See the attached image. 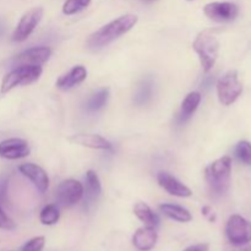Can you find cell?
Returning <instances> with one entry per match:
<instances>
[{
    "label": "cell",
    "instance_id": "obj_1",
    "mask_svg": "<svg viewBox=\"0 0 251 251\" xmlns=\"http://www.w3.org/2000/svg\"><path fill=\"white\" fill-rule=\"evenodd\" d=\"M137 21L139 19L134 14H125L117 17L109 24L104 25L100 29L90 34L86 41V48L92 51L104 48L115 39L120 38L123 34H126L127 32L131 31L136 26Z\"/></svg>",
    "mask_w": 251,
    "mask_h": 251
},
{
    "label": "cell",
    "instance_id": "obj_2",
    "mask_svg": "<svg viewBox=\"0 0 251 251\" xmlns=\"http://www.w3.org/2000/svg\"><path fill=\"white\" fill-rule=\"evenodd\" d=\"M230 173L232 158L228 156L216 159L205 169V178L211 191L216 196H223L227 194L230 184Z\"/></svg>",
    "mask_w": 251,
    "mask_h": 251
},
{
    "label": "cell",
    "instance_id": "obj_3",
    "mask_svg": "<svg viewBox=\"0 0 251 251\" xmlns=\"http://www.w3.org/2000/svg\"><path fill=\"white\" fill-rule=\"evenodd\" d=\"M193 49L200 59L203 73H210L215 66L220 53V42L217 37L212 32H200L193 42Z\"/></svg>",
    "mask_w": 251,
    "mask_h": 251
},
{
    "label": "cell",
    "instance_id": "obj_4",
    "mask_svg": "<svg viewBox=\"0 0 251 251\" xmlns=\"http://www.w3.org/2000/svg\"><path fill=\"white\" fill-rule=\"evenodd\" d=\"M43 69L41 65H20L15 66L10 73L4 76L0 86L2 95L10 92L19 86H27L36 82L42 76Z\"/></svg>",
    "mask_w": 251,
    "mask_h": 251
},
{
    "label": "cell",
    "instance_id": "obj_5",
    "mask_svg": "<svg viewBox=\"0 0 251 251\" xmlns=\"http://www.w3.org/2000/svg\"><path fill=\"white\" fill-rule=\"evenodd\" d=\"M243 92V83L237 71L225 74L217 82L218 100L223 105H230L240 97Z\"/></svg>",
    "mask_w": 251,
    "mask_h": 251
},
{
    "label": "cell",
    "instance_id": "obj_6",
    "mask_svg": "<svg viewBox=\"0 0 251 251\" xmlns=\"http://www.w3.org/2000/svg\"><path fill=\"white\" fill-rule=\"evenodd\" d=\"M226 234L233 245H247L251 243V223L239 215L230 216L226 226Z\"/></svg>",
    "mask_w": 251,
    "mask_h": 251
},
{
    "label": "cell",
    "instance_id": "obj_7",
    "mask_svg": "<svg viewBox=\"0 0 251 251\" xmlns=\"http://www.w3.org/2000/svg\"><path fill=\"white\" fill-rule=\"evenodd\" d=\"M43 14L44 10L41 6L32 7L28 11L25 12L21 19H20L14 33H12V41L17 42V43L26 41L39 25L42 17H43Z\"/></svg>",
    "mask_w": 251,
    "mask_h": 251
},
{
    "label": "cell",
    "instance_id": "obj_8",
    "mask_svg": "<svg viewBox=\"0 0 251 251\" xmlns=\"http://www.w3.org/2000/svg\"><path fill=\"white\" fill-rule=\"evenodd\" d=\"M85 194L83 185L75 179H66L58 185L56 199L58 202L64 207H71L81 201Z\"/></svg>",
    "mask_w": 251,
    "mask_h": 251
},
{
    "label": "cell",
    "instance_id": "obj_9",
    "mask_svg": "<svg viewBox=\"0 0 251 251\" xmlns=\"http://www.w3.org/2000/svg\"><path fill=\"white\" fill-rule=\"evenodd\" d=\"M203 14L215 22H230L239 14V9L234 2L213 1L203 6Z\"/></svg>",
    "mask_w": 251,
    "mask_h": 251
},
{
    "label": "cell",
    "instance_id": "obj_10",
    "mask_svg": "<svg viewBox=\"0 0 251 251\" xmlns=\"http://www.w3.org/2000/svg\"><path fill=\"white\" fill-rule=\"evenodd\" d=\"M53 54V50L49 47H33L28 48L16 55L12 60L14 66L20 65H43L46 61L49 60V58Z\"/></svg>",
    "mask_w": 251,
    "mask_h": 251
},
{
    "label": "cell",
    "instance_id": "obj_11",
    "mask_svg": "<svg viewBox=\"0 0 251 251\" xmlns=\"http://www.w3.org/2000/svg\"><path fill=\"white\" fill-rule=\"evenodd\" d=\"M31 152L29 145L26 140L19 139V137H12L6 139L0 142V157L10 161L15 159L25 158Z\"/></svg>",
    "mask_w": 251,
    "mask_h": 251
},
{
    "label": "cell",
    "instance_id": "obj_12",
    "mask_svg": "<svg viewBox=\"0 0 251 251\" xmlns=\"http://www.w3.org/2000/svg\"><path fill=\"white\" fill-rule=\"evenodd\" d=\"M157 181H158V185L163 189L164 191H167L171 195L176 196V198H190L193 195V191L190 188L185 185V184L181 183L180 180L176 178V176H172L171 173H167V172H159L157 174Z\"/></svg>",
    "mask_w": 251,
    "mask_h": 251
},
{
    "label": "cell",
    "instance_id": "obj_13",
    "mask_svg": "<svg viewBox=\"0 0 251 251\" xmlns=\"http://www.w3.org/2000/svg\"><path fill=\"white\" fill-rule=\"evenodd\" d=\"M20 173L33 183L39 193H46L49 188V178L42 167L34 163H24L19 167Z\"/></svg>",
    "mask_w": 251,
    "mask_h": 251
},
{
    "label": "cell",
    "instance_id": "obj_14",
    "mask_svg": "<svg viewBox=\"0 0 251 251\" xmlns=\"http://www.w3.org/2000/svg\"><path fill=\"white\" fill-rule=\"evenodd\" d=\"M69 141L74 145L92 150H102V151L112 150V144L97 134H76L69 137Z\"/></svg>",
    "mask_w": 251,
    "mask_h": 251
},
{
    "label": "cell",
    "instance_id": "obj_15",
    "mask_svg": "<svg viewBox=\"0 0 251 251\" xmlns=\"http://www.w3.org/2000/svg\"><path fill=\"white\" fill-rule=\"evenodd\" d=\"M86 78H87V69L82 65H76L73 69H70L68 73L61 75L56 80L55 86L59 90L66 91L82 83Z\"/></svg>",
    "mask_w": 251,
    "mask_h": 251
},
{
    "label": "cell",
    "instance_id": "obj_16",
    "mask_svg": "<svg viewBox=\"0 0 251 251\" xmlns=\"http://www.w3.org/2000/svg\"><path fill=\"white\" fill-rule=\"evenodd\" d=\"M158 235L154 228L151 227H142L135 232L134 237H132V244L140 251H150L154 248L156 245Z\"/></svg>",
    "mask_w": 251,
    "mask_h": 251
},
{
    "label": "cell",
    "instance_id": "obj_17",
    "mask_svg": "<svg viewBox=\"0 0 251 251\" xmlns=\"http://www.w3.org/2000/svg\"><path fill=\"white\" fill-rule=\"evenodd\" d=\"M201 100V93L200 92H190L181 102V107H180V112H179V122L180 123H185L193 117L194 113L198 110L199 105H200Z\"/></svg>",
    "mask_w": 251,
    "mask_h": 251
},
{
    "label": "cell",
    "instance_id": "obj_18",
    "mask_svg": "<svg viewBox=\"0 0 251 251\" xmlns=\"http://www.w3.org/2000/svg\"><path fill=\"white\" fill-rule=\"evenodd\" d=\"M159 210L171 220L176 221L180 223H188L193 221V216H191L190 211L186 210L183 206L176 205V203H162L159 206Z\"/></svg>",
    "mask_w": 251,
    "mask_h": 251
},
{
    "label": "cell",
    "instance_id": "obj_19",
    "mask_svg": "<svg viewBox=\"0 0 251 251\" xmlns=\"http://www.w3.org/2000/svg\"><path fill=\"white\" fill-rule=\"evenodd\" d=\"M153 81L151 77L141 80L137 85L134 96V103L139 107L147 104L153 97Z\"/></svg>",
    "mask_w": 251,
    "mask_h": 251
},
{
    "label": "cell",
    "instance_id": "obj_20",
    "mask_svg": "<svg viewBox=\"0 0 251 251\" xmlns=\"http://www.w3.org/2000/svg\"><path fill=\"white\" fill-rule=\"evenodd\" d=\"M134 213L146 227L156 228L159 225V217L147 203L137 202L134 205Z\"/></svg>",
    "mask_w": 251,
    "mask_h": 251
},
{
    "label": "cell",
    "instance_id": "obj_21",
    "mask_svg": "<svg viewBox=\"0 0 251 251\" xmlns=\"http://www.w3.org/2000/svg\"><path fill=\"white\" fill-rule=\"evenodd\" d=\"M86 194H87L88 200H96L102 193V185L98 178L97 173L95 171L86 172Z\"/></svg>",
    "mask_w": 251,
    "mask_h": 251
},
{
    "label": "cell",
    "instance_id": "obj_22",
    "mask_svg": "<svg viewBox=\"0 0 251 251\" xmlns=\"http://www.w3.org/2000/svg\"><path fill=\"white\" fill-rule=\"evenodd\" d=\"M109 88H100L97 92L93 93L90 98H88L87 103H86V108L90 112H98L102 109L105 104H107L108 100H109Z\"/></svg>",
    "mask_w": 251,
    "mask_h": 251
},
{
    "label": "cell",
    "instance_id": "obj_23",
    "mask_svg": "<svg viewBox=\"0 0 251 251\" xmlns=\"http://www.w3.org/2000/svg\"><path fill=\"white\" fill-rule=\"evenodd\" d=\"M60 218V212L56 205H47L42 208L39 213V221L44 226H53L58 223Z\"/></svg>",
    "mask_w": 251,
    "mask_h": 251
},
{
    "label": "cell",
    "instance_id": "obj_24",
    "mask_svg": "<svg viewBox=\"0 0 251 251\" xmlns=\"http://www.w3.org/2000/svg\"><path fill=\"white\" fill-rule=\"evenodd\" d=\"M91 2H92V0H66L63 4L61 11L64 15L71 16V15H75L85 10L86 7L90 6Z\"/></svg>",
    "mask_w": 251,
    "mask_h": 251
},
{
    "label": "cell",
    "instance_id": "obj_25",
    "mask_svg": "<svg viewBox=\"0 0 251 251\" xmlns=\"http://www.w3.org/2000/svg\"><path fill=\"white\" fill-rule=\"evenodd\" d=\"M234 153L238 161L242 162L245 166H251V144L249 141L238 142Z\"/></svg>",
    "mask_w": 251,
    "mask_h": 251
},
{
    "label": "cell",
    "instance_id": "obj_26",
    "mask_svg": "<svg viewBox=\"0 0 251 251\" xmlns=\"http://www.w3.org/2000/svg\"><path fill=\"white\" fill-rule=\"evenodd\" d=\"M46 244L44 237H34L22 247V251H42Z\"/></svg>",
    "mask_w": 251,
    "mask_h": 251
},
{
    "label": "cell",
    "instance_id": "obj_27",
    "mask_svg": "<svg viewBox=\"0 0 251 251\" xmlns=\"http://www.w3.org/2000/svg\"><path fill=\"white\" fill-rule=\"evenodd\" d=\"M15 227H16L15 222L4 212V210L1 208V205H0V229L12 230L15 229Z\"/></svg>",
    "mask_w": 251,
    "mask_h": 251
},
{
    "label": "cell",
    "instance_id": "obj_28",
    "mask_svg": "<svg viewBox=\"0 0 251 251\" xmlns=\"http://www.w3.org/2000/svg\"><path fill=\"white\" fill-rule=\"evenodd\" d=\"M201 212H202V215L205 216L207 220H210L211 222H215L216 221V215L210 206H203V207L201 208Z\"/></svg>",
    "mask_w": 251,
    "mask_h": 251
},
{
    "label": "cell",
    "instance_id": "obj_29",
    "mask_svg": "<svg viewBox=\"0 0 251 251\" xmlns=\"http://www.w3.org/2000/svg\"><path fill=\"white\" fill-rule=\"evenodd\" d=\"M208 244L206 243H202V244H196V245H191V247L186 248L184 251H208Z\"/></svg>",
    "mask_w": 251,
    "mask_h": 251
},
{
    "label": "cell",
    "instance_id": "obj_30",
    "mask_svg": "<svg viewBox=\"0 0 251 251\" xmlns=\"http://www.w3.org/2000/svg\"><path fill=\"white\" fill-rule=\"evenodd\" d=\"M2 33H4V24L0 21V36H1Z\"/></svg>",
    "mask_w": 251,
    "mask_h": 251
},
{
    "label": "cell",
    "instance_id": "obj_31",
    "mask_svg": "<svg viewBox=\"0 0 251 251\" xmlns=\"http://www.w3.org/2000/svg\"><path fill=\"white\" fill-rule=\"evenodd\" d=\"M188 1H194V0H188Z\"/></svg>",
    "mask_w": 251,
    "mask_h": 251
}]
</instances>
